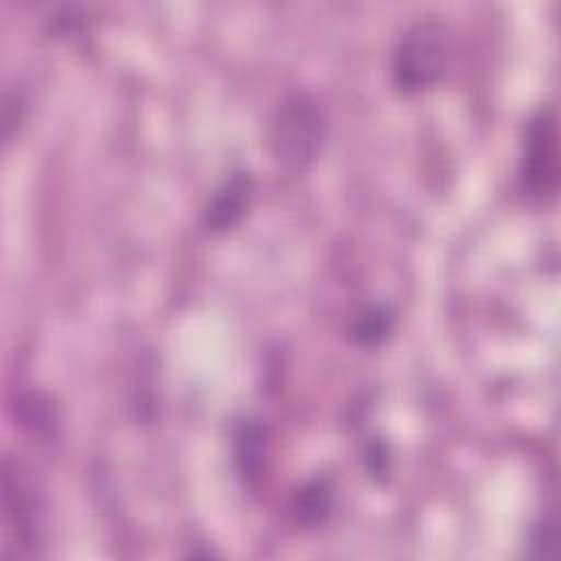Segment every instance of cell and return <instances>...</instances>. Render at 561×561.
<instances>
[{"label": "cell", "instance_id": "52a82bcc", "mask_svg": "<svg viewBox=\"0 0 561 561\" xmlns=\"http://www.w3.org/2000/svg\"><path fill=\"white\" fill-rule=\"evenodd\" d=\"M331 502H333V493H331L329 480L313 478L296 493V500H294L296 519L305 526H316L324 522L327 515L331 513Z\"/></svg>", "mask_w": 561, "mask_h": 561}, {"label": "cell", "instance_id": "7a4b0ae2", "mask_svg": "<svg viewBox=\"0 0 561 561\" xmlns=\"http://www.w3.org/2000/svg\"><path fill=\"white\" fill-rule=\"evenodd\" d=\"M324 140V116L307 94L283 101L270 125V149L274 158L291 169H307L320 153Z\"/></svg>", "mask_w": 561, "mask_h": 561}, {"label": "cell", "instance_id": "8992f818", "mask_svg": "<svg viewBox=\"0 0 561 561\" xmlns=\"http://www.w3.org/2000/svg\"><path fill=\"white\" fill-rule=\"evenodd\" d=\"M232 454L234 465L245 480H254L261 473L267 454V427L261 419L245 416L234 425Z\"/></svg>", "mask_w": 561, "mask_h": 561}, {"label": "cell", "instance_id": "30bf717a", "mask_svg": "<svg viewBox=\"0 0 561 561\" xmlns=\"http://www.w3.org/2000/svg\"><path fill=\"white\" fill-rule=\"evenodd\" d=\"M388 454H386V445L381 440H373L366 449V465L370 469L373 476H383L388 473Z\"/></svg>", "mask_w": 561, "mask_h": 561}, {"label": "cell", "instance_id": "6da1fadb", "mask_svg": "<svg viewBox=\"0 0 561 561\" xmlns=\"http://www.w3.org/2000/svg\"><path fill=\"white\" fill-rule=\"evenodd\" d=\"M449 39L443 22L423 18L410 24L392 50V81L410 94L432 85L447 66Z\"/></svg>", "mask_w": 561, "mask_h": 561}, {"label": "cell", "instance_id": "9c48e42d", "mask_svg": "<svg viewBox=\"0 0 561 561\" xmlns=\"http://www.w3.org/2000/svg\"><path fill=\"white\" fill-rule=\"evenodd\" d=\"M530 557H550L552 552V524L543 519L530 533Z\"/></svg>", "mask_w": 561, "mask_h": 561}, {"label": "cell", "instance_id": "ba28073f", "mask_svg": "<svg viewBox=\"0 0 561 561\" xmlns=\"http://www.w3.org/2000/svg\"><path fill=\"white\" fill-rule=\"evenodd\" d=\"M392 327H394V313L388 307H383V305H375V307L364 309L355 318L353 337L359 344L375 346V344L386 340V335L392 331Z\"/></svg>", "mask_w": 561, "mask_h": 561}, {"label": "cell", "instance_id": "277c9868", "mask_svg": "<svg viewBox=\"0 0 561 561\" xmlns=\"http://www.w3.org/2000/svg\"><path fill=\"white\" fill-rule=\"evenodd\" d=\"M254 193V178L248 171L232 173L204 208V224L213 232H226L239 224Z\"/></svg>", "mask_w": 561, "mask_h": 561}, {"label": "cell", "instance_id": "5b68a950", "mask_svg": "<svg viewBox=\"0 0 561 561\" xmlns=\"http://www.w3.org/2000/svg\"><path fill=\"white\" fill-rule=\"evenodd\" d=\"M33 489L24 480L22 471L18 465L13 467L11 460H4V500H7V513L11 522L15 524L18 535L24 541H33L35 530H37V502L35 495L31 493Z\"/></svg>", "mask_w": 561, "mask_h": 561}, {"label": "cell", "instance_id": "3957f363", "mask_svg": "<svg viewBox=\"0 0 561 561\" xmlns=\"http://www.w3.org/2000/svg\"><path fill=\"white\" fill-rule=\"evenodd\" d=\"M522 182L537 199H546L557 186V125L550 107L533 114L526 125Z\"/></svg>", "mask_w": 561, "mask_h": 561}]
</instances>
